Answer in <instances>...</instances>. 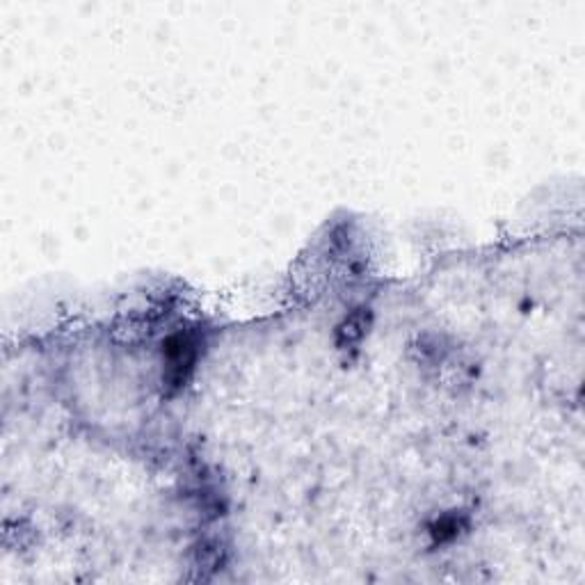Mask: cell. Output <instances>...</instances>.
I'll return each mask as SVG.
<instances>
[{
	"label": "cell",
	"instance_id": "1",
	"mask_svg": "<svg viewBox=\"0 0 585 585\" xmlns=\"http://www.w3.org/2000/svg\"><path fill=\"white\" fill-rule=\"evenodd\" d=\"M167 371L174 375V382L181 384L183 378H186V371H190L192 364H195V346H192L190 338L177 337L167 343Z\"/></svg>",
	"mask_w": 585,
	"mask_h": 585
}]
</instances>
